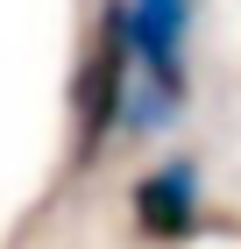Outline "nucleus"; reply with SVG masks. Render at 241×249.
I'll return each mask as SVG.
<instances>
[{
	"label": "nucleus",
	"mask_w": 241,
	"mask_h": 249,
	"mask_svg": "<svg viewBox=\"0 0 241 249\" xmlns=\"http://www.w3.org/2000/svg\"><path fill=\"white\" fill-rule=\"evenodd\" d=\"M128 86H135V64H128L121 29H113V7H107V21H99L93 50H85V71H78V157H93L99 142L121 128Z\"/></svg>",
	"instance_id": "nucleus-1"
},
{
	"label": "nucleus",
	"mask_w": 241,
	"mask_h": 249,
	"mask_svg": "<svg viewBox=\"0 0 241 249\" xmlns=\"http://www.w3.org/2000/svg\"><path fill=\"white\" fill-rule=\"evenodd\" d=\"M135 228L156 235V242H185L199 228V164H156V171L135 185Z\"/></svg>",
	"instance_id": "nucleus-2"
}]
</instances>
